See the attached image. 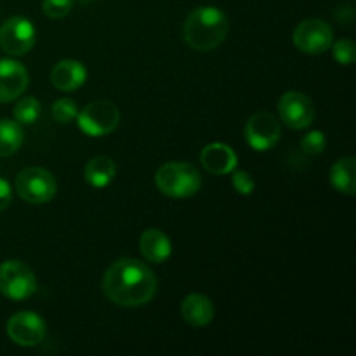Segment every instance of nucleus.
Returning <instances> with one entry per match:
<instances>
[{"instance_id":"f257e3e1","label":"nucleus","mask_w":356,"mask_h":356,"mask_svg":"<svg viewBox=\"0 0 356 356\" xmlns=\"http://www.w3.org/2000/svg\"><path fill=\"white\" fill-rule=\"evenodd\" d=\"M155 273L143 261L122 257L115 261L103 277V292L113 305L122 308H139L155 298Z\"/></svg>"},{"instance_id":"f03ea898","label":"nucleus","mask_w":356,"mask_h":356,"mask_svg":"<svg viewBox=\"0 0 356 356\" xmlns=\"http://www.w3.org/2000/svg\"><path fill=\"white\" fill-rule=\"evenodd\" d=\"M229 21L221 9L212 6L197 7L188 14L183 26L184 42L193 51L211 52L226 40Z\"/></svg>"},{"instance_id":"7ed1b4c3","label":"nucleus","mask_w":356,"mask_h":356,"mask_svg":"<svg viewBox=\"0 0 356 356\" xmlns=\"http://www.w3.org/2000/svg\"><path fill=\"white\" fill-rule=\"evenodd\" d=\"M155 184L170 198H190L198 193L202 176L195 165L188 162H167L156 170Z\"/></svg>"},{"instance_id":"20e7f679","label":"nucleus","mask_w":356,"mask_h":356,"mask_svg":"<svg viewBox=\"0 0 356 356\" xmlns=\"http://www.w3.org/2000/svg\"><path fill=\"white\" fill-rule=\"evenodd\" d=\"M80 131L89 138H103L111 134L120 124V110L111 101L97 99L83 106L75 118Z\"/></svg>"},{"instance_id":"39448f33","label":"nucleus","mask_w":356,"mask_h":356,"mask_svg":"<svg viewBox=\"0 0 356 356\" xmlns=\"http://www.w3.org/2000/svg\"><path fill=\"white\" fill-rule=\"evenodd\" d=\"M16 191L26 204L44 205L56 197L58 183L47 169L26 167L17 174Z\"/></svg>"},{"instance_id":"423d86ee","label":"nucleus","mask_w":356,"mask_h":356,"mask_svg":"<svg viewBox=\"0 0 356 356\" xmlns=\"http://www.w3.org/2000/svg\"><path fill=\"white\" fill-rule=\"evenodd\" d=\"M0 292L7 299L23 301L37 292L33 270L21 261H6L0 264Z\"/></svg>"},{"instance_id":"0eeeda50","label":"nucleus","mask_w":356,"mask_h":356,"mask_svg":"<svg viewBox=\"0 0 356 356\" xmlns=\"http://www.w3.org/2000/svg\"><path fill=\"white\" fill-rule=\"evenodd\" d=\"M292 42L305 54H323L334 42V31L329 23L318 17H309L296 26Z\"/></svg>"},{"instance_id":"6e6552de","label":"nucleus","mask_w":356,"mask_h":356,"mask_svg":"<svg viewBox=\"0 0 356 356\" xmlns=\"http://www.w3.org/2000/svg\"><path fill=\"white\" fill-rule=\"evenodd\" d=\"M37 30L33 23L23 16L9 17L0 26V47L10 56H23L33 49Z\"/></svg>"},{"instance_id":"1a4fd4ad","label":"nucleus","mask_w":356,"mask_h":356,"mask_svg":"<svg viewBox=\"0 0 356 356\" xmlns=\"http://www.w3.org/2000/svg\"><path fill=\"white\" fill-rule=\"evenodd\" d=\"M278 115L287 127L294 131L309 127L316 117L313 101L299 90H289L278 99Z\"/></svg>"},{"instance_id":"9d476101","label":"nucleus","mask_w":356,"mask_h":356,"mask_svg":"<svg viewBox=\"0 0 356 356\" xmlns=\"http://www.w3.org/2000/svg\"><path fill=\"white\" fill-rule=\"evenodd\" d=\"M282 138L280 122L270 111L254 113L245 124V141L256 152H268L275 148Z\"/></svg>"},{"instance_id":"9b49d317","label":"nucleus","mask_w":356,"mask_h":356,"mask_svg":"<svg viewBox=\"0 0 356 356\" xmlns=\"http://www.w3.org/2000/svg\"><path fill=\"white\" fill-rule=\"evenodd\" d=\"M47 325L44 318L33 312H19L7 322V336L14 344L23 348L38 346L45 339Z\"/></svg>"},{"instance_id":"f8f14e48","label":"nucleus","mask_w":356,"mask_h":356,"mask_svg":"<svg viewBox=\"0 0 356 356\" xmlns=\"http://www.w3.org/2000/svg\"><path fill=\"white\" fill-rule=\"evenodd\" d=\"M28 70L14 59H0V103L17 99L26 90Z\"/></svg>"},{"instance_id":"ddd939ff","label":"nucleus","mask_w":356,"mask_h":356,"mask_svg":"<svg viewBox=\"0 0 356 356\" xmlns=\"http://www.w3.org/2000/svg\"><path fill=\"white\" fill-rule=\"evenodd\" d=\"M200 162L207 172L214 176H226L232 174L238 165V156L235 149L226 143H211L200 153Z\"/></svg>"},{"instance_id":"4468645a","label":"nucleus","mask_w":356,"mask_h":356,"mask_svg":"<svg viewBox=\"0 0 356 356\" xmlns=\"http://www.w3.org/2000/svg\"><path fill=\"white\" fill-rule=\"evenodd\" d=\"M87 80V70L76 59H61L51 70V82L63 92H72L82 87Z\"/></svg>"},{"instance_id":"2eb2a0df","label":"nucleus","mask_w":356,"mask_h":356,"mask_svg":"<svg viewBox=\"0 0 356 356\" xmlns=\"http://www.w3.org/2000/svg\"><path fill=\"white\" fill-rule=\"evenodd\" d=\"M181 315L191 327H205L214 320L216 308L211 298L205 294H188L181 305Z\"/></svg>"},{"instance_id":"dca6fc26","label":"nucleus","mask_w":356,"mask_h":356,"mask_svg":"<svg viewBox=\"0 0 356 356\" xmlns=\"http://www.w3.org/2000/svg\"><path fill=\"white\" fill-rule=\"evenodd\" d=\"M139 249L145 259L149 263H165L172 254V243H170L169 236L159 228H148L143 232L141 238H139Z\"/></svg>"},{"instance_id":"f3484780","label":"nucleus","mask_w":356,"mask_h":356,"mask_svg":"<svg viewBox=\"0 0 356 356\" xmlns=\"http://www.w3.org/2000/svg\"><path fill=\"white\" fill-rule=\"evenodd\" d=\"M330 184L336 188L339 193L351 195L356 193V162L353 156H344L334 162V165L330 167L329 174Z\"/></svg>"},{"instance_id":"a211bd4d","label":"nucleus","mask_w":356,"mask_h":356,"mask_svg":"<svg viewBox=\"0 0 356 356\" xmlns=\"http://www.w3.org/2000/svg\"><path fill=\"white\" fill-rule=\"evenodd\" d=\"M83 176H86V181L92 188H97V190L106 188L117 176V163L106 155L94 156L87 162Z\"/></svg>"},{"instance_id":"6ab92c4d","label":"nucleus","mask_w":356,"mask_h":356,"mask_svg":"<svg viewBox=\"0 0 356 356\" xmlns=\"http://www.w3.org/2000/svg\"><path fill=\"white\" fill-rule=\"evenodd\" d=\"M24 141L23 129L16 120H0V156H10L21 148Z\"/></svg>"},{"instance_id":"aec40b11","label":"nucleus","mask_w":356,"mask_h":356,"mask_svg":"<svg viewBox=\"0 0 356 356\" xmlns=\"http://www.w3.org/2000/svg\"><path fill=\"white\" fill-rule=\"evenodd\" d=\"M40 101L33 96H26L23 99H19L14 106V118H16L17 124L21 125H31L38 120L40 117Z\"/></svg>"},{"instance_id":"412c9836","label":"nucleus","mask_w":356,"mask_h":356,"mask_svg":"<svg viewBox=\"0 0 356 356\" xmlns=\"http://www.w3.org/2000/svg\"><path fill=\"white\" fill-rule=\"evenodd\" d=\"M76 115H79V108L75 101L70 97H61L52 104V117L58 124H70L75 120Z\"/></svg>"},{"instance_id":"4be33fe9","label":"nucleus","mask_w":356,"mask_h":356,"mask_svg":"<svg viewBox=\"0 0 356 356\" xmlns=\"http://www.w3.org/2000/svg\"><path fill=\"white\" fill-rule=\"evenodd\" d=\"M330 47H332L334 59H336L339 65H344V66L353 65L356 58V49L353 42L348 40V38H341V40L332 42Z\"/></svg>"},{"instance_id":"5701e85b","label":"nucleus","mask_w":356,"mask_h":356,"mask_svg":"<svg viewBox=\"0 0 356 356\" xmlns=\"http://www.w3.org/2000/svg\"><path fill=\"white\" fill-rule=\"evenodd\" d=\"M325 145L327 139L322 131H309L308 134H305V138L301 139L302 152L308 153V155H320V153L325 149Z\"/></svg>"},{"instance_id":"b1692460","label":"nucleus","mask_w":356,"mask_h":356,"mask_svg":"<svg viewBox=\"0 0 356 356\" xmlns=\"http://www.w3.org/2000/svg\"><path fill=\"white\" fill-rule=\"evenodd\" d=\"M73 7V0H44L42 10L51 19H63L68 16Z\"/></svg>"},{"instance_id":"393cba45","label":"nucleus","mask_w":356,"mask_h":356,"mask_svg":"<svg viewBox=\"0 0 356 356\" xmlns=\"http://www.w3.org/2000/svg\"><path fill=\"white\" fill-rule=\"evenodd\" d=\"M232 183L233 188L236 190V193L245 195V197L252 193L254 188H256V181H254V177L250 176L249 172H245V170H233Z\"/></svg>"},{"instance_id":"a878e982","label":"nucleus","mask_w":356,"mask_h":356,"mask_svg":"<svg viewBox=\"0 0 356 356\" xmlns=\"http://www.w3.org/2000/svg\"><path fill=\"white\" fill-rule=\"evenodd\" d=\"M13 202V188L6 179L0 177V212L6 211Z\"/></svg>"},{"instance_id":"bb28decb","label":"nucleus","mask_w":356,"mask_h":356,"mask_svg":"<svg viewBox=\"0 0 356 356\" xmlns=\"http://www.w3.org/2000/svg\"><path fill=\"white\" fill-rule=\"evenodd\" d=\"M79 2H82V3H87V2H90V0H79Z\"/></svg>"}]
</instances>
